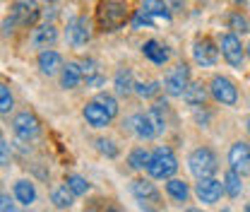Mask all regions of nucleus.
<instances>
[{"label":"nucleus","mask_w":250,"mask_h":212,"mask_svg":"<svg viewBox=\"0 0 250 212\" xmlns=\"http://www.w3.org/2000/svg\"><path fill=\"white\" fill-rule=\"evenodd\" d=\"M96 22L104 31H116L127 22V5L123 0H101L96 7Z\"/></svg>","instance_id":"f257e3e1"},{"label":"nucleus","mask_w":250,"mask_h":212,"mask_svg":"<svg viewBox=\"0 0 250 212\" xmlns=\"http://www.w3.org/2000/svg\"><path fill=\"white\" fill-rule=\"evenodd\" d=\"M188 166H190V171H192V176L197 181L212 179L217 174V157H214V152L209 147H197L188 157Z\"/></svg>","instance_id":"f03ea898"},{"label":"nucleus","mask_w":250,"mask_h":212,"mask_svg":"<svg viewBox=\"0 0 250 212\" xmlns=\"http://www.w3.org/2000/svg\"><path fill=\"white\" fill-rule=\"evenodd\" d=\"M176 169H178V162L168 147H156L147 164V171L152 179H171L176 174Z\"/></svg>","instance_id":"7ed1b4c3"},{"label":"nucleus","mask_w":250,"mask_h":212,"mask_svg":"<svg viewBox=\"0 0 250 212\" xmlns=\"http://www.w3.org/2000/svg\"><path fill=\"white\" fill-rule=\"evenodd\" d=\"M188 87H190V68L186 63L173 65L166 72V77H164V90L168 92L171 96H183Z\"/></svg>","instance_id":"20e7f679"},{"label":"nucleus","mask_w":250,"mask_h":212,"mask_svg":"<svg viewBox=\"0 0 250 212\" xmlns=\"http://www.w3.org/2000/svg\"><path fill=\"white\" fill-rule=\"evenodd\" d=\"M132 195L140 200V205L147 212H156V208H161V195L154 188V183L147 181V179L132 181Z\"/></svg>","instance_id":"39448f33"},{"label":"nucleus","mask_w":250,"mask_h":212,"mask_svg":"<svg viewBox=\"0 0 250 212\" xmlns=\"http://www.w3.org/2000/svg\"><path fill=\"white\" fill-rule=\"evenodd\" d=\"M12 130H15V135L20 138V140H34L36 135H39V130H41V125H39V118L29 114V111H22V114H17L15 116V121H12Z\"/></svg>","instance_id":"423d86ee"},{"label":"nucleus","mask_w":250,"mask_h":212,"mask_svg":"<svg viewBox=\"0 0 250 212\" xmlns=\"http://www.w3.org/2000/svg\"><path fill=\"white\" fill-rule=\"evenodd\" d=\"M219 46H221V53L229 65H233V68L243 65V46H241V39L236 34H224Z\"/></svg>","instance_id":"0eeeda50"},{"label":"nucleus","mask_w":250,"mask_h":212,"mask_svg":"<svg viewBox=\"0 0 250 212\" xmlns=\"http://www.w3.org/2000/svg\"><path fill=\"white\" fill-rule=\"evenodd\" d=\"M229 164L241 176L250 174V145H246L243 140L241 142H233L231 150H229Z\"/></svg>","instance_id":"6e6552de"},{"label":"nucleus","mask_w":250,"mask_h":212,"mask_svg":"<svg viewBox=\"0 0 250 212\" xmlns=\"http://www.w3.org/2000/svg\"><path fill=\"white\" fill-rule=\"evenodd\" d=\"M212 96L217 99L219 104L233 106V104H236V99H238V90H236V85H233L229 77L217 75V77L212 80Z\"/></svg>","instance_id":"1a4fd4ad"},{"label":"nucleus","mask_w":250,"mask_h":212,"mask_svg":"<svg viewBox=\"0 0 250 212\" xmlns=\"http://www.w3.org/2000/svg\"><path fill=\"white\" fill-rule=\"evenodd\" d=\"M65 39H67V44H72V46H84L87 41H89V22H87V17H75V20H70L67 22V29H65Z\"/></svg>","instance_id":"9d476101"},{"label":"nucleus","mask_w":250,"mask_h":212,"mask_svg":"<svg viewBox=\"0 0 250 212\" xmlns=\"http://www.w3.org/2000/svg\"><path fill=\"white\" fill-rule=\"evenodd\" d=\"M221 193H224V183L217 181V179H202V181H197V186H195V195L205 205H214L219 198H221Z\"/></svg>","instance_id":"9b49d317"},{"label":"nucleus","mask_w":250,"mask_h":212,"mask_svg":"<svg viewBox=\"0 0 250 212\" xmlns=\"http://www.w3.org/2000/svg\"><path fill=\"white\" fill-rule=\"evenodd\" d=\"M12 17L17 20V24L29 27L39 20V5L36 0H15L12 2Z\"/></svg>","instance_id":"f8f14e48"},{"label":"nucleus","mask_w":250,"mask_h":212,"mask_svg":"<svg viewBox=\"0 0 250 212\" xmlns=\"http://www.w3.org/2000/svg\"><path fill=\"white\" fill-rule=\"evenodd\" d=\"M192 58H195L197 65H202V68H212L219 58V48L209 41V39H200V41H195Z\"/></svg>","instance_id":"ddd939ff"},{"label":"nucleus","mask_w":250,"mask_h":212,"mask_svg":"<svg viewBox=\"0 0 250 212\" xmlns=\"http://www.w3.org/2000/svg\"><path fill=\"white\" fill-rule=\"evenodd\" d=\"M84 118L87 123L92 125V128H106L108 123H111V116H108V111L99 104V101H89L87 106H84Z\"/></svg>","instance_id":"4468645a"},{"label":"nucleus","mask_w":250,"mask_h":212,"mask_svg":"<svg viewBox=\"0 0 250 212\" xmlns=\"http://www.w3.org/2000/svg\"><path fill=\"white\" fill-rule=\"evenodd\" d=\"M142 10H145L154 22H159V24H168V22H171V10L164 5V0H145Z\"/></svg>","instance_id":"2eb2a0df"},{"label":"nucleus","mask_w":250,"mask_h":212,"mask_svg":"<svg viewBox=\"0 0 250 212\" xmlns=\"http://www.w3.org/2000/svg\"><path fill=\"white\" fill-rule=\"evenodd\" d=\"M39 68H41L43 75L51 77V75H56L65 65H62L61 53H56V51H41V53H39Z\"/></svg>","instance_id":"dca6fc26"},{"label":"nucleus","mask_w":250,"mask_h":212,"mask_svg":"<svg viewBox=\"0 0 250 212\" xmlns=\"http://www.w3.org/2000/svg\"><path fill=\"white\" fill-rule=\"evenodd\" d=\"M82 77H84V72H82V65H80V63H67L61 72V82L65 90L77 87V85L82 82Z\"/></svg>","instance_id":"f3484780"},{"label":"nucleus","mask_w":250,"mask_h":212,"mask_svg":"<svg viewBox=\"0 0 250 212\" xmlns=\"http://www.w3.org/2000/svg\"><path fill=\"white\" fill-rule=\"evenodd\" d=\"M130 125H132L135 135L142 138V140H152V138L156 135L154 125H152V121L147 118V114H137V116H132V118H130Z\"/></svg>","instance_id":"a211bd4d"},{"label":"nucleus","mask_w":250,"mask_h":212,"mask_svg":"<svg viewBox=\"0 0 250 212\" xmlns=\"http://www.w3.org/2000/svg\"><path fill=\"white\" fill-rule=\"evenodd\" d=\"M142 51H145V56H147L152 63H156V65H164V63L168 61V51H166L159 41H154V39L147 41V44L142 46Z\"/></svg>","instance_id":"6ab92c4d"},{"label":"nucleus","mask_w":250,"mask_h":212,"mask_svg":"<svg viewBox=\"0 0 250 212\" xmlns=\"http://www.w3.org/2000/svg\"><path fill=\"white\" fill-rule=\"evenodd\" d=\"M15 198H17L22 205H27V208H29L31 203L36 200V188H34V183L24 181V179H22V181H17L15 183Z\"/></svg>","instance_id":"aec40b11"},{"label":"nucleus","mask_w":250,"mask_h":212,"mask_svg":"<svg viewBox=\"0 0 250 212\" xmlns=\"http://www.w3.org/2000/svg\"><path fill=\"white\" fill-rule=\"evenodd\" d=\"M241 190H243V183H241V174L238 171H226L224 174V193L229 195V198H238L241 195Z\"/></svg>","instance_id":"412c9836"},{"label":"nucleus","mask_w":250,"mask_h":212,"mask_svg":"<svg viewBox=\"0 0 250 212\" xmlns=\"http://www.w3.org/2000/svg\"><path fill=\"white\" fill-rule=\"evenodd\" d=\"M56 39H58V31L53 24H43V27L34 29V44L36 46H51V44H56Z\"/></svg>","instance_id":"4be33fe9"},{"label":"nucleus","mask_w":250,"mask_h":212,"mask_svg":"<svg viewBox=\"0 0 250 212\" xmlns=\"http://www.w3.org/2000/svg\"><path fill=\"white\" fill-rule=\"evenodd\" d=\"M183 99H186L190 106H200V104H205V99H207L205 85H202V82H190V87L186 90Z\"/></svg>","instance_id":"5701e85b"},{"label":"nucleus","mask_w":250,"mask_h":212,"mask_svg":"<svg viewBox=\"0 0 250 212\" xmlns=\"http://www.w3.org/2000/svg\"><path fill=\"white\" fill-rule=\"evenodd\" d=\"M166 193H168L173 200H178V203H186L188 195H190L188 183L181 181V179H168V183H166Z\"/></svg>","instance_id":"b1692460"},{"label":"nucleus","mask_w":250,"mask_h":212,"mask_svg":"<svg viewBox=\"0 0 250 212\" xmlns=\"http://www.w3.org/2000/svg\"><path fill=\"white\" fill-rule=\"evenodd\" d=\"M113 85H116V92L118 94H130L132 92V87H135V82H132V72L130 70H125V68H121L118 72H116V77H113Z\"/></svg>","instance_id":"393cba45"},{"label":"nucleus","mask_w":250,"mask_h":212,"mask_svg":"<svg viewBox=\"0 0 250 212\" xmlns=\"http://www.w3.org/2000/svg\"><path fill=\"white\" fill-rule=\"evenodd\" d=\"M72 198H75V193L67 188V183H65V186H58V188L53 190V195H51V200H53L56 208H70V205H72Z\"/></svg>","instance_id":"a878e982"},{"label":"nucleus","mask_w":250,"mask_h":212,"mask_svg":"<svg viewBox=\"0 0 250 212\" xmlns=\"http://www.w3.org/2000/svg\"><path fill=\"white\" fill-rule=\"evenodd\" d=\"M149 159H152V154L147 150H142V147H137V150L130 152V157H127V164L132 166V169H145L147 164H149Z\"/></svg>","instance_id":"bb28decb"},{"label":"nucleus","mask_w":250,"mask_h":212,"mask_svg":"<svg viewBox=\"0 0 250 212\" xmlns=\"http://www.w3.org/2000/svg\"><path fill=\"white\" fill-rule=\"evenodd\" d=\"M229 27H231L233 31L246 34V31H250V22H248V17H246V15H241V12L236 10V12H231V15H229Z\"/></svg>","instance_id":"cd10ccee"},{"label":"nucleus","mask_w":250,"mask_h":212,"mask_svg":"<svg viewBox=\"0 0 250 212\" xmlns=\"http://www.w3.org/2000/svg\"><path fill=\"white\" fill-rule=\"evenodd\" d=\"M147 118L152 121V125H154V130H156V135L166 130V118H164V109H161V106H152V109L147 111Z\"/></svg>","instance_id":"c85d7f7f"},{"label":"nucleus","mask_w":250,"mask_h":212,"mask_svg":"<svg viewBox=\"0 0 250 212\" xmlns=\"http://www.w3.org/2000/svg\"><path fill=\"white\" fill-rule=\"evenodd\" d=\"M65 183H67V188H70V190H72L75 195H84V193L89 190V183L84 181L82 176H77V174H70Z\"/></svg>","instance_id":"c756f323"},{"label":"nucleus","mask_w":250,"mask_h":212,"mask_svg":"<svg viewBox=\"0 0 250 212\" xmlns=\"http://www.w3.org/2000/svg\"><path fill=\"white\" fill-rule=\"evenodd\" d=\"M96 101H99V104H101V106L108 111V116H111V118L118 114V104H116V99H113L111 94H99V96H96Z\"/></svg>","instance_id":"7c9ffc66"},{"label":"nucleus","mask_w":250,"mask_h":212,"mask_svg":"<svg viewBox=\"0 0 250 212\" xmlns=\"http://www.w3.org/2000/svg\"><path fill=\"white\" fill-rule=\"evenodd\" d=\"M152 24H154V20H152V17L145 12V10H137V12H135V17H132V27H135V29L152 27Z\"/></svg>","instance_id":"2f4dec72"},{"label":"nucleus","mask_w":250,"mask_h":212,"mask_svg":"<svg viewBox=\"0 0 250 212\" xmlns=\"http://www.w3.org/2000/svg\"><path fill=\"white\" fill-rule=\"evenodd\" d=\"M10 109H12V94L7 90V85H2L0 87V114H10Z\"/></svg>","instance_id":"473e14b6"},{"label":"nucleus","mask_w":250,"mask_h":212,"mask_svg":"<svg viewBox=\"0 0 250 212\" xmlns=\"http://www.w3.org/2000/svg\"><path fill=\"white\" fill-rule=\"evenodd\" d=\"M159 82H147V85H135V92L140 94V96H154L159 94Z\"/></svg>","instance_id":"72a5a7b5"},{"label":"nucleus","mask_w":250,"mask_h":212,"mask_svg":"<svg viewBox=\"0 0 250 212\" xmlns=\"http://www.w3.org/2000/svg\"><path fill=\"white\" fill-rule=\"evenodd\" d=\"M96 147H99L101 154H106V157H116V154H118L116 145H113L111 140H104V138H101V140H96Z\"/></svg>","instance_id":"f704fd0d"},{"label":"nucleus","mask_w":250,"mask_h":212,"mask_svg":"<svg viewBox=\"0 0 250 212\" xmlns=\"http://www.w3.org/2000/svg\"><path fill=\"white\" fill-rule=\"evenodd\" d=\"M82 72H84V77H87V80H92V77L99 75V68H96V63L94 61H84L82 63Z\"/></svg>","instance_id":"c9c22d12"},{"label":"nucleus","mask_w":250,"mask_h":212,"mask_svg":"<svg viewBox=\"0 0 250 212\" xmlns=\"http://www.w3.org/2000/svg\"><path fill=\"white\" fill-rule=\"evenodd\" d=\"M0 152H2V166H7V157H10V150H7V140H0Z\"/></svg>","instance_id":"e433bc0d"},{"label":"nucleus","mask_w":250,"mask_h":212,"mask_svg":"<svg viewBox=\"0 0 250 212\" xmlns=\"http://www.w3.org/2000/svg\"><path fill=\"white\" fill-rule=\"evenodd\" d=\"M0 212H12V203H10V195H2V198H0Z\"/></svg>","instance_id":"4c0bfd02"},{"label":"nucleus","mask_w":250,"mask_h":212,"mask_svg":"<svg viewBox=\"0 0 250 212\" xmlns=\"http://www.w3.org/2000/svg\"><path fill=\"white\" fill-rule=\"evenodd\" d=\"M87 85H89V87H101V85H104V77L96 75V77H92V80H87Z\"/></svg>","instance_id":"58836bf2"},{"label":"nucleus","mask_w":250,"mask_h":212,"mask_svg":"<svg viewBox=\"0 0 250 212\" xmlns=\"http://www.w3.org/2000/svg\"><path fill=\"white\" fill-rule=\"evenodd\" d=\"M168 2H171V7H173V10H181V7L186 5V0H168Z\"/></svg>","instance_id":"ea45409f"},{"label":"nucleus","mask_w":250,"mask_h":212,"mask_svg":"<svg viewBox=\"0 0 250 212\" xmlns=\"http://www.w3.org/2000/svg\"><path fill=\"white\" fill-rule=\"evenodd\" d=\"M186 212H200V210H195V208H190V210H186Z\"/></svg>","instance_id":"a19ab883"},{"label":"nucleus","mask_w":250,"mask_h":212,"mask_svg":"<svg viewBox=\"0 0 250 212\" xmlns=\"http://www.w3.org/2000/svg\"><path fill=\"white\" fill-rule=\"evenodd\" d=\"M246 212H250V203H248V205H246Z\"/></svg>","instance_id":"79ce46f5"},{"label":"nucleus","mask_w":250,"mask_h":212,"mask_svg":"<svg viewBox=\"0 0 250 212\" xmlns=\"http://www.w3.org/2000/svg\"><path fill=\"white\" fill-rule=\"evenodd\" d=\"M248 133H250V118H248Z\"/></svg>","instance_id":"37998d69"},{"label":"nucleus","mask_w":250,"mask_h":212,"mask_svg":"<svg viewBox=\"0 0 250 212\" xmlns=\"http://www.w3.org/2000/svg\"><path fill=\"white\" fill-rule=\"evenodd\" d=\"M248 56H250V44H248Z\"/></svg>","instance_id":"c03bdc74"},{"label":"nucleus","mask_w":250,"mask_h":212,"mask_svg":"<svg viewBox=\"0 0 250 212\" xmlns=\"http://www.w3.org/2000/svg\"><path fill=\"white\" fill-rule=\"evenodd\" d=\"M108 212H118V210H108Z\"/></svg>","instance_id":"a18cd8bd"},{"label":"nucleus","mask_w":250,"mask_h":212,"mask_svg":"<svg viewBox=\"0 0 250 212\" xmlns=\"http://www.w3.org/2000/svg\"><path fill=\"white\" fill-rule=\"evenodd\" d=\"M48 2H53V0H48Z\"/></svg>","instance_id":"49530a36"}]
</instances>
